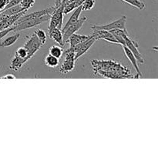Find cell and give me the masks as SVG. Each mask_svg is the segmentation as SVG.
<instances>
[{
    "instance_id": "1",
    "label": "cell",
    "mask_w": 158,
    "mask_h": 158,
    "mask_svg": "<svg viewBox=\"0 0 158 158\" xmlns=\"http://www.w3.org/2000/svg\"><path fill=\"white\" fill-rule=\"evenodd\" d=\"M94 73L106 78H134L131 70L113 60H93L91 62Z\"/></svg>"
},
{
    "instance_id": "2",
    "label": "cell",
    "mask_w": 158,
    "mask_h": 158,
    "mask_svg": "<svg viewBox=\"0 0 158 158\" xmlns=\"http://www.w3.org/2000/svg\"><path fill=\"white\" fill-rule=\"evenodd\" d=\"M42 46L43 44L41 42L38 40L35 34L33 32L28 38L26 43L17 49L15 56L11 60L9 68L12 70H19L28 60H30L35 55Z\"/></svg>"
},
{
    "instance_id": "3",
    "label": "cell",
    "mask_w": 158,
    "mask_h": 158,
    "mask_svg": "<svg viewBox=\"0 0 158 158\" xmlns=\"http://www.w3.org/2000/svg\"><path fill=\"white\" fill-rule=\"evenodd\" d=\"M55 11L51 14L49 19V25L48 27V32L54 28H58L62 30L63 23V5L62 0H55Z\"/></svg>"
},
{
    "instance_id": "4",
    "label": "cell",
    "mask_w": 158,
    "mask_h": 158,
    "mask_svg": "<svg viewBox=\"0 0 158 158\" xmlns=\"http://www.w3.org/2000/svg\"><path fill=\"white\" fill-rule=\"evenodd\" d=\"M50 16L51 15H46L44 16L40 17V18L26 20V21H23L22 23H16V24L13 25L12 26L9 27V29H10L11 32H19V31L25 30V29L35 27V26H39L41 23H45V22L49 20Z\"/></svg>"
},
{
    "instance_id": "5",
    "label": "cell",
    "mask_w": 158,
    "mask_h": 158,
    "mask_svg": "<svg viewBox=\"0 0 158 158\" xmlns=\"http://www.w3.org/2000/svg\"><path fill=\"white\" fill-rule=\"evenodd\" d=\"M96 41L97 40L92 35H90V37L88 40H86V41H84L82 43H80V44L76 45V46H73V47H69L68 50L75 53V59L77 60H78V58L84 55L92 47V46L95 43Z\"/></svg>"
},
{
    "instance_id": "6",
    "label": "cell",
    "mask_w": 158,
    "mask_h": 158,
    "mask_svg": "<svg viewBox=\"0 0 158 158\" xmlns=\"http://www.w3.org/2000/svg\"><path fill=\"white\" fill-rule=\"evenodd\" d=\"M127 17L122 16L119 19L116 21L111 22V23H107L104 25H94L92 26L93 30H99V29H103V30L110 31L113 29H123V30H127Z\"/></svg>"
},
{
    "instance_id": "7",
    "label": "cell",
    "mask_w": 158,
    "mask_h": 158,
    "mask_svg": "<svg viewBox=\"0 0 158 158\" xmlns=\"http://www.w3.org/2000/svg\"><path fill=\"white\" fill-rule=\"evenodd\" d=\"M75 53L67 49L66 51V56H65L64 61L60 66V72L62 74H66L73 70L75 68Z\"/></svg>"
},
{
    "instance_id": "8",
    "label": "cell",
    "mask_w": 158,
    "mask_h": 158,
    "mask_svg": "<svg viewBox=\"0 0 158 158\" xmlns=\"http://www.w3.org/2000/svg\"><path fill=\"white\" fill-rule=\"evenodd\" d=\"M124 46H127V48L129 49V50L132 52L134 55V56L137 59L138 63H141L143 64L144 63V60H143V56L140 54V51L138 49V44L133 40L131 37V35H127L125 36L124 38Z\"/></svg>"
},
{
    "instance_id": "9",
    "label": "cell",
    "mask_w": 158,
    "mask_h": 158,
    "mask_svg": "<svg viewBox=\"0 0 158 158\" xmlns=\"http://www.w3.org/2000/svg\"><path fill=\"white\" fill-rule=\"evenodd\" d=\"M87 20V18L86 16H83L82 18H80L78 20H77L76 23H73L72 25L69 26V27L66 28L63 32V40H64V43H66V40H68L69 36L71 35H73V33H76L77 31L80 30V29L82 28V26H83L86 21Z\"/></svg>"
},
{
    "instance_id": "10",
    "label": "cell",
    "mask_w": 158,
    "mask_h": 158,
    "mask_svg": "<svg viewBox=\"0 0 158 158\" xmlns=\"http://www.w3.org/2000/svg\"><path fill=\"white\" fill-rule=\"evenodd\" d=\"M55 11V6H51V7L47 8V9H43V10H40V11H35V12H32V13L29 14L27 15H23V16L20 17L18 20L16 21V23H22L23 21H26V20L28 19H37V18H40L42 16H44L46 15H51L52 12Z\"/></svg>"
},
{
    "instance_id": "11",
    "label": "cell",
    "mask_w": 158,
    "mask_h": 158,
    "mask_svg": "<svg viewBox=\"0 0 158 158\" xmlns=\"http://www.w3.org/2000/svg\"><path fill=\"white\" fill-rule=\"evenodd\" d=\"M94 32L92 35V36L96 40H104L106 42H109L111 43H115L118 44L117 40L114 36L110 31L103 30V29H99V30H94Z\"/></svg>"
},
{
    "instance_id": "12",
    "label": "cell",
    "mask_w": 158,
    "mask_h": 158,
    "mask_svg": "<svg viewBox=\"0 0 158 158\" xmlns=\"http://www.w3.org/2000/svg\"><path fill=\"white\" fill-rule=\"evenodd\" d=\"M123 50H124L125 56H126L127 58L129 60V61L131 62V64L133 65L134 69L136 70V73H137V75L134 76V78H136V79L140 78V77L142 76V73H140V68H139L138 62H137V59H136V57L134 56V54H133L132 52L129 50V49H128V48H127V46H123Z\"/></svg>"
},
{
    "instance_id": "13",
    "label": "cell",
    "mask_w": 158,
    "mask_h": 158,
    "mask_svg": "<svg viewBox=\"0 0 158 158\" xmlns=\"http://www.w3.org/2000/svg\"><path fill=\"white\" fill-rule=\"evenodd\" d=\"M48 35H49V38L51 40H53L56 43H58L60 46H64L65 43L63 40V35L62 30L58 28H54L52 30L48 32Z\"/></svg>"
},
{
    "instance_id": "14",
    "label": "cell",
    "mask_w": 158,
    "mask_h": 158,
    "mask_svg": "<svg viewBox=\"0 0 158 158\" xmlns=\"http://www.w3.org/2000/svg\"><path fill=\"white\" fill-rule=\"evenodd\" d=\"M89 37H90V35H79V34L73 33L68 38L66 43H69V47H73V46H76V45L83 43L86 40H88Z\"/></svg>"
},
{
    "instance_id": "15",
    "label": "cell",
    "mask_w": 158,
    "mask_h": 158,
    "mask_svg": "<svg viewBox=\"0 0 158 158\" xmlns=\"http://www.w3.org/2000/svg\"><path fill=\"white\" fill-rule=\"evenodd\" d=\"M82 6H79V7L76 8L75 9H74V12H73L72 15H71L70 17H69V19H68L67 23H66V25H65L64 26H63V28H62V32H63V31L65 30V29H66L67 27H69L70 25H72L73 23H76V22L77 21V20L80 19V14H81L82 12Z\"/></svg>"
},
{
    "instance_id": "16",
    "label": "cell",
    "mask_w": 158,
    "mask_h": 158,
    "mask_svg": "<svg viewBox=\"0 0 158 158\" xmlns=\"http://www.w3.org/2000/svg\"><path fill=\"white\" fill-rule=\"evenodd\" d=\"M111 33L114 35V36L115 37V39L117 40L118 44L122 45V46H124V38L126 35H129V33L127 32V31L123 30V29H113L110 30Z\"/></svg>"
},
{
    "instance_id": "17",
    "label": "cell",
    "mask_w": 158,
    "mask_h": 158,
    "mask_svg": "<svg viewBox=\"0 0 158 158\" xmlns=\"http://www.w3.org/2000/svg\"><path fill=\"white\" fill-rule=\"evenodd\" d=\"M19 33H16L15 35L7 37V38L5 39L4 40L0 42V47H9V46H12L14 43H16V41L19 39Z\"/></svg>"
},
{
    "instance_id": "18",
    "label": "cell",
    "mask_w": 158,
    "mask_h": 158,
    "mask_svg": "<svg viewBox=\"0 0 158 158\" xmlns=\"http://www.w3.org/2000/svg\"><path fill=\"white\" fill-rule=\"evenodd\" d=\"M44 63L46 66L50 68H56L59 66L60 64V59L56 58V57L53 56L48 54L46 57H45Z\"/></svg>"
},
{
    "instance_id": "19",
    "label": "cell",
    "mask_w": 158,
    "mask_h": 158,
    "mask_svg": "<svg viewBox=\"0 0 158 158\" xmlns=\"http://www.w3.org/2000/svg\"><path fill=\"white\" fill-rule=\"evenodd\" d=\"M25 10H26V9H23V8L20 6V4H19L17 5V6H13V7H11L7 9H5L4 11L0 12V14L2 15H15V14L19 13V12H23V11Z\"/></svg>"
},
{
    "instance_id": "20",
    "label": "cell",
    "mask_w": 158,
    "mask_h": 158,
    "mask_svg": "<svg viewBox=\"0 0 158 158\" xmlns=\"http://www.w3.org/2000/svg\"><path fill=\"white\" fill-rule=\"evenodd\" d=\"M49 52L50 55L60 59L63 54V49L61 46H52L49 48Z\"/></svg>"
},
{
    "instance_id": "21",
    "label": "cell",
    "mask_w": 158,
    "mask_h": 158,
    "mask_svg": "<svg viewBox=\"0 0 158 158\" xmlns=\"http://www.w3.org/2000/svg\"><path fill=\"white\" fill-rule=\"evenodd\" d=\"M122 1L127 3L130 6H134V7L140 9V10H143L145 8V4L140 0H122Z\"/></svg>"
},
{
    "instance_id": "22",
    "label": "cell",
    "mask_w": 158,
    "mask_h": 158,
    "mask_svg": "<svg viewBox=\"0 0 158 158\" xmlns=\"http://www.w3.org/2000/svg\"><path fill=\"white\" fill-rule=\"evenodd\" d=\"M34 33L35 34L36 37L38 38V40L41 42L42 44H45L46 43V37H47V35H46V32H45L43 29H37L34 32Z\"/></svg>"
},
{
    "instance_id": "23",
    "label": "cell",
    "mask_w": 158,
    "mask_h": 158,
    "mask_svg": "<svg viewBox=\"0 0 158 158\" xmlns=\"http://www.w3.org/2000/svg\"><path fill=\"white\" fill-rule=\"evenodd\" d=\"M95 6V0H84L82 4V10L89 11L91 10Z\"/></svg>"
},
{
    "instance_id": "24",
    "label": "cell",
    "mask_w": 158,
    "mask_h": 158,
    "mask_svg": "<svg viewBox=\"0 0 158 158\" xmlns=\"http://www.w3.org/2000/svg\"><path fill=\"white\" fill-rule=\"evenodd\" d=\"M35 0H22L21 2H20V6L24 9L28 10L33 6V5L35 4Z\"/></svg>"
},
{
    "instance_id": "25",
    "label": "cell",
    "mask_w": 158,
    "mask_h": 158,
    "mask_svg": "<svg viewBox=\"0 0 158 158\" xmlns=\"http://www.w3.org/2000/svg\"><path fill=\"white\" fill-rule=\"evenodd\" d=\"M21 1L22 0H10V1H9V2L7 4V6L5 7V9H3L2 11H4L5 9H9V8L13 7V6H17V5L20 4Z\"/></svg>"
},
{
    "instance_id": "26",
    "label": "cell",
    "mask_w": 158,
    "mask_h": 158,
    "mask_svg": "<svg viewBox=\"0 0 158 158\" xmlns=\"http://www.w3.org/2000/svg\"><path fill=\"white\" fill-rule=\"evenodd\" d=\"M10 0H0V12L5 9L6 6H7L8 3L9 2Z\"/></svg>"
},
{
    "instance_id": "27",
    "label": "cell",
    "mask_w": 158,
    "mask_h": 158,
    "mask_svg": "<svg viewBox=\"0 0 158 158\" xmlns=\"http://www.w3.org/2000/svg\"><path fill=\"white\" fill-rule=\"evenodd\" d=\"M1 79H15V77L13 74H7L4 77H2Z\"/></svg>"
},
{
    "instance_id": "28",
    "label": "cell",
    "mask_w": 158,
    "mask_h": 158,
    "mask_svg": "<svg viewBox=\"0 0 158 158\" xmlns=\"http://www.w3.org/2000/svg\"><path fill=\"white\" fill-rule=\"evenodd\" d=\"M68 1H69V0H62V3H63V4H64V3H66V2H68Z\"/></svg>"
}]
</instances>
